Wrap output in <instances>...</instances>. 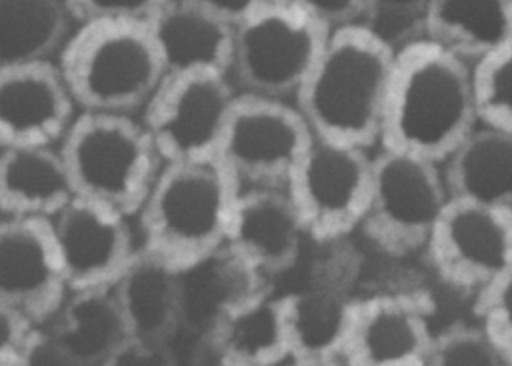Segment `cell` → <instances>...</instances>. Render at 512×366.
<instances>
[{"mask_svg": "<svg viewBox=\"0 0 512 366\" xmlns=\"http://www.w3.org/2000/svg\"><path fill=\"white\" fill-rule=\"evenodd\" d=\"M478 126L470 64L428 39L395 53L380 147L443 164Z\"/></svg>", "mask_w": 512, "mask_h": 366, "instance_id": "cell-1", "label": "cell"}, {"mask_svg": "<svg viewBox=\"0 0 512 366\" xmlns=\"http://www.w3.org/2000/svg\"><path fill=\"white\" fill-rule=\"evenodd\" d=\"M395 51L362 26L332 29L310 76L295 95L316 139L378 149Z\"/></svg>", "mask_w": 512, "mask_h": 366, "instance_id": "cell-2", "label": "cell"}, {"mask_svg": "<svg viewBox=\"0 0 512 366\" xmlns=\"http://www.w3.org/2000/svg\"><path fill=\"white\" fill-rule=\"evenodd\" d=\"M56 68L77 108L95 114L145 108L166 78L147 22H83Z\"/></svg>", "mask_w": 512, "mask_h": 366, "instance_id": "cell-3", "label": "cell"}, {"mask_svg": "<svg viewBox=\"0 0 512 366\" xmlns=\"http://www.w3.org/2000/svg\"><path fill=\"white\" fill-rule=\"evenodd\" d=\"M60 151L79 199L128 218L141 212L164 168L143 122L128 114L83 112Z\"/></svg>", "mask_w": 512, "mask_h": 366, "instance_id": "cell-4", "label": "cell"}, {"mask_svg": "<svg viewBox=\"0 0 512 366\" xmlns=\"http://www.w3.org/2000/svg\"><path fill=\"white\" fill-rule=\"evenodd\" d=\"M239 191L220 162L164 166L139 212L143 247L180 266L226 245Z\"/></svg>", "mask_w": 512, "mask_h": 366, "instance_id": "cell-5", "label": "cell"}, {"mask_svg": "<svg viewBox=\"0 0 512 366\" xmlns=\"http://www.w3.org/2000/svg\"><path fill=\"white\" fill-rule=\"evenodd\" d=\"M330 31L291 0H268L233 29L231 74L247 95L295 99Z\"/></svg>", "mask_w": 512, "mask_h": 366, "instance_id": "cell-6", "label": "cell"}, {"mask_svg": "<svg viewBox=\"0 0 512 366\" xmlns=\"http://www.w3.org/2000/svg\"><path fill=\"white\" fill-rule=\"evenodd\" d=\"M449 203L441 164L378 147L360 228L387 253L412 255L426 251Z\"/></svg>", "mask_w": 512, "mask_h": 366, "instance_id": "cell-7", "label": "cell"}, {"mask_svg": "<svg viewBox=\"0 0 512 366\" xmlns=\"http://www.w3.org/2000/svg\"><path fill=\"white\" fill-rule=\"evenodd\" d=\"M237 99L228 76L164 78L141 120L162 164L218 162Z\"/></svg>", "mask_w": 512, "mask_h": 366, "instance_id": "cell-8", "label": "cell"}, {"mask_svg": "<svg viewBox=\"0 0 512 366\" xmlns=\"http://www.w3.org/2000/svg\"><path fill=\"white\" fill-rule=\"evenodd\" d=\"M314 135L283 99L239 95L218 162L241 187H287Z\"/></svg>", "mask_w": 512, "mask_h": 366, "instance_id": "cell-9", "label": "cell"}, {"mask_svg": "<svg viewBox=\"0 0 512 366\" xmlns=\"http://www.w3.org/2000/svg\"><path fill=\"white\" fill-rule=\"evenodd\" d=\"M370 176V151L314 137L285 187L307 236L333 241L360 228L368 205Z\"/></svg>", "mask_w": 512, "mask_h": 366, "instance_id": "cell-10", "label": "cell"}, {"mask_svg": "<svg viewBox=\"0 0 512 366\" xmlns=\"http://www.w3.org/2000/svg\"><path fill=\"white\" fill-rule=\"evenodd\" d=\"M424 253L441 282L478 299L512 272V212L451 201Z\"/></svg>", "mask_w": 512, "mask_h": 366, "instance_id": "cell-11", "label": "cell"}, {"mask_svg": "<svg viewBox=\"0 0 512 366\" xmlns=\"http://www.w3.org/2000/svg\"><path fill=\"white\" fill-rule=\"evenodd\" d=\"M426 293H387L353 301L339 361L343 366H426L436 334Z\"/></svg>", "mask_w": 512, "mask_h": 366, "instance_id": "cell-12", "label": "cell"}, {"mask_svg": "<svg viewBox=\"0 0 512 366\" xmlns=\"http://www.w3.org/2000/svg\"><path fill=\"white\" fill-rule=\"evenodd\" d=\"M49 224L70 293L112 288L137 253L128 216L85 199Z\"/></svg>", "mask_w": 512, "mask_h": 366, "instance_id": "cell-13", "label": "cell"}, {"mask_svg": "<svg viewBox=\"0 0 512 366\" xmlns=\"http://www.w3.org/2000/svg\"><path fill=\"white\" fill-rule=\"evenodd\" d=\"M68 293L51 224L4 218L0 222V303L35 326L58 313Z\"/></svg>", "mask_w": 512, "mask_h": 366, "instance_id": "cell-14", "label": "cell"}, {"mask_svg": "<svg viewBox=\"0 0 512 366\" xmlns=\"http://www.w3.org/2000/svg\"><path fill=\"white\" fill-rule=\"evenodd\" d=\"M76 122V103L58 68L0 72V149L60 147Z\"/></svg>", "mask_w": 512, "mask_h": 366, "instance_id": "cell-15", "label": "cell"}, {"mask_svg": "<svg viewBox=\"0 0 512 366\" xmlns=\"http://www.w3.org/2000/svg\"><path fill=\"white\" fill-rule=\"evenodd\" d=\"M308 239L285 187H241L226 245L258 274H278L299 261Z\"/></svg>", "mask_w": 512, "mask_h": 366, "instance_id": "cell-16", "label": "cell"}, {"mask_svg": "<svg viewBox=\"0 0 512 366\" xmlns=\"http://www.w3.org/2000/svg\"><path fill=\"white\" fill-rule=\"evenodd\" d=\"M262 274L222 245L178 266L180 330L206 340L228 314L262 288Z\"/></svg>", "mask_w": 512, "mask_h": 366, "instance_id": "cell-17", "label": "cell"}, {"mask_svg": "<svg viewBox=\"0 0 512 366\" xmlns=\"http://www.w3.org/2000/svg\"><path fill=\"white\" fill-rule=\"evenodd\" d=\"M164 76H230L233 29L185 0H168L147 22Z\"/></svg>", "mask_w": 512, "mask_h": 366, "instance_id": "cell-18", "label": "cell"}, {"mask_svg": "<svg viewBox=\"0 0 512 366\" xmlns=\"http://www.w3.org/2000/svg\"><path fill=\"white\" fill-rule=\"evenodd\" d=\"M77 197L60 147L2 149L0 212L6 218L52 222Z\"/></svg>", "mask_w": 512, "mask_h": 366, "instance_id": "cell-19", "label": "cell"}, {"mask_svg": "<svg viewBox=\"0 0 512 366\" xmlns=\"http://www.w3.org/2000/svg\"><path fill=\"white\" fill-rule=\"evenodd\" d=\"M441 168L451 201L512 212V133L480 124Z\"/></svg>", "mask_w": 512, "mask_h": 366, "instance_id": "cell-20", "label": "cell"}, {"mask_svg": "<svg viewBox=\"0 0 512 366\" xmlns=\"http://www.w3.org/2000/svg\"><path fill=\"white\" fill-rule=\"evenodd\" d=\"M112 288L133 338L172 341L180 330L176 262L141 247Z\"/></svg>", "mask_w": 512, "mask_h": 366, "instance_id": "cell-21", "label": "cell"}, {"mask_svg": "<svg viewBox=\"0 0 512 366\" xmlns=\"http://www.w3.org/2000/svg\"><path fill=\"white\" fill-rule=\"evenodd\" d=\"M424 39L474 66L512 41V0H432Z\"/></svg>", "mask_w": 512, "mask_h": 366, "instance_id": "cell-22", "label": "cell"}, {"mask_svg": "<svg viewBox=\"0 0 512 366\" xmlns=\"http://www.w3.org/2000/svg\"><path fill=\"white\" fill-rule=\"evenodd\" d=\"M212 353L245 366H282L291 359L282 297L266 289L235 307L206 338Z\"/></svg>", "mask_w": 512, "mask_h": 366, "instance_id": "cell-23", "label": "cell"}, {"mask_svg": "<svg viewBox=\"0 0 512 366\" xmlns=\"http://www.w3.org/2000/svg\"><path fill=\"white\" fill-rule=\"evenodd\" d=\"M51 332L85 366H103L131 338L114 288L72 291Z\"/></svg>", "mask_w": 512, "mask_h": 366, "instance_id": "cell-24", "label": "cell"}, {"mask_svg": "<svg viewBox=\"0 0 512 366\" xmlns=\"http://www.w3.org/2000/svg\"><path fill=\"white\" fill-rule=\"evenodd\" d=\"M64 0H0V72L47 64L70 37Z\"/></svg>", "mask_w": 512, "mask_h": 366, "instance_id": "cell-25", "label": "cell"}, {"mask_svg": "<svg viewBox=\"0 0 512 366\" xmlns=\"http://www.w3.org/2000/svg\"><path fill=\"white\" fill-rule=\"evenodd\" d=\"M291 359H339L353 301L337 291L305 289L282 295Z\"/></svg>", "mask_w": 512, "mask_h": 366, "instance_id": "cell-26", "label": "cell"}, {"mask_svg": "<svg viewBox=\"0 0 512 366\" xmlns=\"http://www.w3.org/2000/svg\"><path fill=\"white\" fill-rule=\"evenodd\" d=\"M478 120L512 133V41L472 66Z\"/></svg>", "mask_w": 512, "mask_h": 366, "instance_id": "cell-27", "label": "cell"}, {"mask_svg": "<svg viewBox=\"0 0 512 366\" xmlns=\"http://www.w3.org/2000/svg\"><path fill=\"white\" fill-rule=\"evenodd\" d=\"M432 0H368L359 26L395 53L424 39Z\"/></svg>", "mask_w": 512, "mask_h": 366, "instance_id": "cell-28", "label": "cell"}, {"mask_svg": "<svg viewBox=\"0 0 512 366\" xmlns=\"http://www.w3.org/2000/svg\"><path fill=\"white\" fill-rule=\"evenodd\" d=\"M426 366H507L486 332L455 324L437 334Z\"/></svg>", "mask_w": 512, "mask_h": 366, "instance_id": "cell-29", "label": "cell"}, {"mask_svg": "<svg viewBox=\"0 0 512 366\" xmlns=\"http://www.w3.org/2000/svg\"><path fill=\"white\" fill-rule=\"evenodd\" d=\"M482 330L512 366V272L476 299Z\"/></svg>", "mask_w": 512, "mask_h": 366, "instance_id": "cell-30", "label": "cell"}, {"mask_svg": "<svg viewBox=\"0 0 512 366\" xmlns=\"http://www.w3.org/2000/svg\"><path fill=\"white\" fill-rule=\"evenodd\" d=\"M168 0H64L70 14L83 22H149Z\"/></svg>", "mask_w": 512, "mask_h": 366, "instance_id": "cell-31", "label": "cell"}, {"mask_svg": "<svg viewBox=\"0 0 512 366\" xmlns=\"http://www.w3.org/2000/svg\"><path fill=\"white\" fill-rule=\"evenodd\" d=\"M103 366H178L170 341L128 338Z\"/></svg>", "mask_w": 512, "mask_h": 366, "instance_id": "cell-32", "label": "cell"}, {"mask_svg": "<svg viewBox=\"0 0 512 366\" xmlns=\"http://www.w3.org/2000/svg\"><path fill=\"white\" fill-rule=\"evenodd\" d=\"M16 366H85L54 338L51 330H33L27 336L26 345Z\"/></svg>", "mask_w": 512, "mask_h": 366, "instance_id": "cell-33", "label": "cell"}, {"mask_svg": "<svg viewBox=\"0 0 512 366\" xmlns=\"http://www.w3.org/2000/svg\"><path fill=\"white\" fill-rule=\"evenodd\" d=\"M328 29L359 26L368 0H291Z\"/></svg>", "mask_w": 512, "mask_h": 366, "instance_id": "cell-34", "label": "cell"}, {"mask_svg": "<svg viewBox=\"0 0 512 366\" xmlns=\"http://www.w3.org/2000/svg\"><path fill=\"white\" fill-rule=\"evenodd\" d=\"M33 324L0 303V366H16Z\"/></svg>", "mask_w": 512, "mask_h": 366, "instance_id": "cell-35", "label": "cell"}, {"mask_svg": "<svg viewBox=\"0 0 512 366\" xmlns=\"http://www.w3.org/2000/svg\"><path fill=\"white\" fill-rule=\"evenodd\" d=\"M206 14L230 24L239 26L249 16H253L258 8H262L268 0H185Z\"/></svg>", "mask_w": 512, "mask_h": 366, "instance_id": "cell-36", "label": "cell"}, {"mask_svg": "<svg viewBox=\"0 0 512 366\" xmlns=\"http://www.w3.org/2000/svg\"><path fill=\"white\" fill-rule=\"evenodd\" d=\"M282 366H343L339 359H289Z\"/></svg>", "mask_w": 512, "mask_h": 366, "instance_id": "cell-37", "label": "cell"}, {"mask_svg": "<svg viewBox=\"0 0 512 366\" xmlns=\"http://www.w3.org/2000/svg\"><path fill=\"white\" fill-rule=\"evenodd\" d=\"M201 366H245L239 365V363H235V361H231V359H226V357H222V355H216V353H212V359L205 363V365Z\"/></svg>", "mask_w": 512, "mask_h": 366, "instance_id": "cell-38", "label": "cell"}, {"mask_svg": "<svg viewBox=\"0 0 512 366\" xmlns=\"http://www.w3.org/2000/svg\"><path fill=\"white\" fill-rule=\"evenodd\" d=\"M0 153H2V149H0Z\"/></svg>", "mask_w": 512, "mask_h": 366, "instance_id": "cell-39", "label": "cell"}]
</instances>
